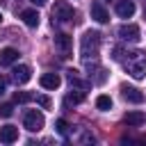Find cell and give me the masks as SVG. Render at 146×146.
I'll use <instances>...</instances> for the list:
<instances>
[{"mask_svg": "<svg viewBox=\"0 0 146 146\" xmlns=\"http://www.w3.org/2000/svg\"><path fill=\"white\" fill-rule=\"evenodd\" d=\"M112 59L114 62H121L125 66V71L135 80H141L146 75V52L144 50H123V48L116 46L112 50Z\"/></svg>", "mask_w": 146, "mask_h": 146, "instance_id": "6da1fadb", "label": "cell"}, {"mask_svg": "<svg viewBox=\"0 0 146 146\" xmlns=\"http://www.w3.org/2000/svg\"><path fill=\"white\" fill-rule=\"evenodd\" d=\"M98 50H100V32L96 30H87L80 39V57L84 62L89 59H96L98 57Z\"/></svg>", "mask_w": 146, "mask_h": 146, "instance_id": "7a4b0ae2", "label": "cell"}, {"mask_svg": "<svg viewBox=\"0 0 146 146\" xmlns=\"http://www.w3.org/2000/svg\"><path fill=\"white\" fill-rule=\"evenodd\" d=\"M75 21V9L66 0H57L52 7V23H71Z\"/></svg>", "mask_w": 146, "mask_h": 146, "instance_id": "3957f363", "label": "cell"}, {"mask_svg": "<svg viewBox=\"0 0 146 146\" xmlns=\"http://www.w3.org/2000/svg\"><path fill=\"white\" fill-rule=\"evenodd\" d=\"M43 125H46V119H43V114H41L39 110H27V112L23 114V128H25V130L39 132Z\"/></svg>", "mask_w": 146, "mask_h": 146, "instance_id": "277c9868", "label": "cell"}, {"mask_svg": "<svg viewBox=\"0 0 146 146\" xmlns=\"http://www.w3.org/2000/svg\"><path fill=\"white\" fill-rule=\"evenodd\" d=\"M116 34H119L123 41H130V43H137V41L141 39L139 25H135V23H125V25H121V27L116 30Z\"/></svg>", "mask_w": 146, "mask_h": 146, "instance_id": "5b68a950", "label": "cell"}, {"mask_svg": "<svg viewBox=\"0 0 146 146\" xmlns=\"http://www.w3.org/2000/svg\"><path fill=\"white\" fill-rule=\"evenodd\" d=\"M89 11H91V18H94L96 23H107V21H110V14H107V9L103 7L100 0H94L91 7H89Z\"/></svg>", "mask_w": 146, "mask_h": 146, "instance_id": "8992f818", "label": "cell"}, {"mask_svg": "<svg viewBox=\"0 0 146 146\" xmlns=\"http://www.w3.org/2000/svg\"><path fill=\"white\" fill-rule=\"evenodd\" d=\"M30 78H32V68H30V66H25V64L14 66V71H11V80H14L16 84H25Z\"/></svg>", "mask_w": 146, "mask_h": 146, "instance_id": "52a82bcc", "label": "cell"}, {"mask_svg": "<svg viewBox=\"0 0 146 146\" xmlns=\"http://www.w3.org/2000/svg\"><path fill=\"white\" fill-rule=\"evenodd\" d=\"M18 139V128L16 125H2L0 128V144H14Z\"/></svg>", "mask_w": 146, "mask_h": 146, "instance_id": "ba28073f", "label": "cell"}, {"mask_svg": "<svg viewBox=\"0 0 146 146\" xmlns=\"http://www.w3.org/2000/svg\"><path fill=\"white\" fill-rule=\"evenodd\" d=\"M116 14L121 16V18H130L132 14H135V2L132 0H116Z\"/></svg>", "mask_w": 146, "mask_h": 146, "instance_id": "9c48e42d", "label": "cell"}, {"mask_svg": "<svg viewBox=\"0 0 146 146\" xmlns=\"http://www.w3.org/2000/svg\"><path fill=\"white\" fill-rule=\"evenodd\" d=\"M39 82H41L43 89H57V87L62 84V78H59L57 73H43V75L39 78Z\"/></svg>", "mask_w": 146, "mask_h": 146, "instance_id": "30bf717a", "label": "cell"}, {"mask_svg": "<svg viewBox=\"0 0 146 146\" xmlns=\"http://www.w3.org/2000/svg\"><path fill=\"white\" fill-rule=\"evenodd\" d=\"M55 46L62 50V55H68V52H71V48H73V41H71V36H68V34L59 32V34L55 36Z\"/></svg>", "mask_w": 146, "mask_h": 146, "instance_id": "8fae6325", "label": "cell"}, {"mask_svg": "<svg viewBox=\"0 0 146 146\" xmlns=\"http://www.w3.org/2000/svg\"><path fill=\"white\" fill-rule=\"evenodd\" d=\"M121 94H123V98L130 100V103H141V100H144V94H141L139 89H135V87H128V84L121 87Z\"/></svg>", "mask_w": 146, "mask_h": 146, "instance_id": "7c38bea8", "label": "cell"}, {"mask_svg": "<svg viewBox=\"0 0 146 146\" xmlns=\"http://www.w3.org/2000/svg\"><path fill=\"white\" fill-rule=\"evenodd\" d=\"M16 59H18V50H16V48H2V50H0V64H2V66L14 64Z\"/></svg>", "mask_w": 146, "mask_h": 146, "instance_id": "4fadbf2b", "label": "cell"}, {"mask_svg": "<svg viewBox=\"0 0 146 146\" xmlns=\"http://www.w3.org/2000/svg\"><path fill=\"white\" fill-rule=\"evenodd\" d=\"M123 121H125L128 125H132V128H139V125H144V121H146V114H144V112H137V110H135V112H128Z\"/></svg>", "mask_w": 146, "mask_h": 146, "instance_id": "5bb4252c", "label": "cell"}, {"mask_svg": "<svg viewBox=\"0 0 146 146\" xmlns=\"http://www.w3.org/2000/svg\"><path fill=\"white\" fill-rule=\"evenodd\" d=\"M21 18H23V23H25L27 27H36V25H39V14H36V9H25V11H21Z\"/></svg>", "mask_w": 146, "mask_h": 146, "instance_id": "9a60e30c", "label": "cell"}, {"mask_svg": "<svg viewBox=\"0 0 146 146\" xmlns=\"http://www.w3.org/2000/svg\"><path fill=\"white\" fill-rule=\"evenodd\" d=\"M66 73H68V82H71V87H75V89H80V91H87V89H89V82L80 80V78H78V71H66Z\"/></svg>", "mask_w": 146, "mask_h": 146, "instance_id": "2e32d148", "label": "cell"}, {"mask_svg": "<svg viewBox=\"0 0 146 146\" xmlns=\"http://www.w3.org/2000/svg\"><path fill=\"white\" fill-rule=\"evenodd\" d=\"M89 78H91V82H96V84H103V82L107 80V71L98 66V68H94V75L89 73Z\"/></svg>", "mask_w": 146, "mask_h": 146, "instance_id": "e0dca14e", "label": "cell"}, {"mask_svg": "<svg viewBox=\"0 0 146 146\" xmlns=\"http://www.w3.org/2000/svg\"><path fill=\"white\" fill-rule=\"evenodd\" d=\"M96 107L103 110V112H107V110L112 107V98H110V96H98V98H96Z\"/></svg>", "mask_w": 146, "mask_h": 146, "instance_id": "ac0fdd59", "label": "cell"}, {"mask_svg": "<svg viewBox=\"0 0 146 146\" xmlns=\"http://www.w3.org/2000/svg\"><path fill=\"white\" fill-rule=\"evenodd\" d=\"M82 100H84V91H80V89H78L75 94H68V96H66V105H71V103L78 105V103H82Z\"/></svg>", "mask_w": 146, "mask_h": 146, "instance_id": "d6986e66", "label": "cell"}, {"mask_svg": "<svg viewBox=\"0 0 146 146\" xmlns=\"http://www.w3.org/2000/svg\"><path fill=\"white\" fill-rule=\"evenodd\" d=\"M34 96L30 94V91H16L14 94V103H30Z\"/></svg>", "mask_w": 146, "mask_h": 146, "instance_id": "ffe728a7", "label": "cell"}, {"mask_svg": "<svg viewBox=\"0 0 146 146\" xmlns=\"http://www.w3.org/2000/svg\"><path fill=\"white\" fill-rule=\"evenodd\" d=\"M11 114H14V105H11V103L0 105V116H2V119H9Z\"/></svg>", "mask_w": 146, "mask_h": 146, "instance_id": "44dd1931", "label": "cell"}, {"mask_svg": "<svg viewBox=\"0 0 146 146\" xmlns=\"http://www.w3.org/2000/svg\"><path fill=\"white\" fill-rule=\"evenodd\" d=\"M55 130H57L59 135H66V130H68V123H66L64 119H57V121H55Z\"/></svg>", "mask_w": 146, "mask_h": 146, "instance_id": "7402d4cb", "label": "cell"}, {"mask_svg": "<svg viewBox=\"0 0 146 146\" xmlns=\"http://www.w3.org/2000/svg\"><path fill=\"white\" fill-rule=\"evenodd\" d=\"M36 103H39L41 107H46V110L50 107V98H48V96H39V98H36Z\"/></svg>", "mask_w": 146, "mask_h": 146, "instance_id": "603a6c76", "label": "cell"}, {"mask_svg": "<svg viewBox=\"0 0 146 146\" xmlns=\"http://www.w3.org/2000/svg\"><path fill=\"white\" fill-rule=\"evenodd\" d=\"M82 141H87V144L91 141V144H94L96 139H94V135H89V132H84V135H82Z\"/></svg>", "mask_w": 146, "mask_h": 146, "instance_id": "cb8c5ba5", "label": "cell"}, {"mask_svg": "<svg viewBox=\"0 0 146 146\" xmlns=\"http://www.w3.org/2000/svg\"><path fill=\"white\" fill-rule=\"evenodd\" d=\"M5 89H7V80H5L2 75H0V96L5 94Z\"/></svg>", "mask_w": 146, "mask_h": 146, "instance_id": "d4e9b609", "label": "cell"}, {"mask_svg": "<svg viewBox=\"0 0 146 146\" xmlns=\"http://www.w3.org/2000/svg\"><path fill=\"white\" fill-rule=\"evenodd\" d=\"M30 2H34V5H39V7H41V5H46L48 0H30Z\"/></svg>", "mask_w": 146, "mask_h": 146, "instance_id": "484cf974", "label": "cell"}, {"mask_svg": "<svg viewBox=\"0 0 146 146\" xmlns=\"http://www.w3.org/2000/svg\"><path fill=\"white\" fill-rule=\"evenodd\" d=\"M0 21H2V14H0Z\"/></svg>", "mask_w": 146, "mask_h": 146, "instance_id": "4316f807", "label": "cell"}]
</instances>
